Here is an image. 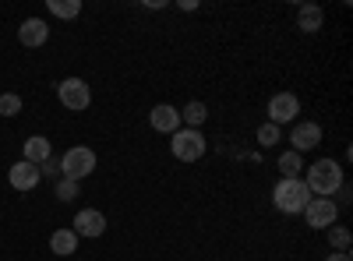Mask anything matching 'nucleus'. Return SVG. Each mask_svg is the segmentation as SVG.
<instances>
[{"label":"nucleus","mask_w":353,"mask_h":261,"mask_svg":"<svg viewBox=\"0 0 353 261\" xmlns=\"http://www.w3.org/2000/svg\"><path fill=\"white\" fill-rule=\"evenodd\" d=\"M304 219L311 229H329L339 222V205L332 198H311L307 205H304Z\"/></svg>","instance_id":"nucleus-7"},{"label":"nucleus","mask_w":353,"mask_h":261,"mask_svg":"<svg viewBox=\"0 0 353 261\" xmlns=\"http://www.w3.org/2000/svg\"><path fill=\"white\" fill-rule=\"evenodd\" d=\"M258 145H261V149H276V141H279V127L276 124H269V121H265L261 127H258Z\"/></svg>","instance_id":"nucleus-20"},{"label":"nucleus","mask_w":353,"mask_h":261,"mask_svg":"<svg viewBox=\"0 0 353 261\" xmlns=\"http://www.w3.org/2000/svg\"><path fill=\"white\" fill-rule=\"evenodd\" d=\"M57 99H61L64 109L81 113V109L92 106V89H88L85 78H64L61 85H57Z\"/></svg>","instance_id":"nucleus-5"},{"label":"nucleus","mask_w":353,"mask_h":261,"mask_svg":"<svg viewBox=\"0 0 353 261\" xmlns=\"http://www.w3.org/2000/svg\"><path fill=\"white\" fill-rule=\"evenodd\" d=\"M321 145V127L314 121H304V124H293V134H290V149L304 156V152H314Z\"/></svg>","instance_id":"nucleus-9"},{"label":"nucleus","mask_w":353,"mask_h":261,"mask_svg":"<svg viewBox=\"0 0 353 261\" xmlns=\"http://www.w3.org/2000/svg\"><path fill=\"white\" fill-rule=\"evenodd\" d=\"M149 127L159 131V134H173V131H181V109L170 106V103H159L149 109Z\"/></svg>","instance_id":"nucleus-10"},{"label":"nucleus","mask_w":353,"mask_h":261,"mask_svg":"<svg viewBox=\"0 0 353 261\" xmlns=\"http://www.w3.org/2000/svg\"><path fill=\"white\" fill-rule=\"evenodd\" d=\"M46 8H50V14H53V18L71 21V18H78V14H81V0H46Z\"/></svg>","instance_id":"nucleus-18"},{"label":"nucleus","mask_w":353,"mask_h":261,"mask_svg":"<svg viewBox=\"0 0 353 261\" xmlns=\"http://www.w3.org/2000/svg\"><path fill=\"white\" fill-rule=\"evenodd\" d=\"M205 149H209V138H205L201 131L181 127V131L170 134V152L181 159V163H198L205 156Z\"/></svg>","instance_id":"nucleus-4"},{"label":"nucleus","mask_w":353,"mask_h":261,"mask_svg":"<svg viewBox=\"0 0 353 261\" xmlns=\"http://www.w3.org/2000/svg\"><path fill=\"white\" fill-rule=\"evenodd\" d=\"M46 39H50V25L43 18H25L21 21V28H18V43L21 46L39 50V46H46Z\"/></svg>","instance_id":"nucleus-11"},{"label":"nucleus","mask_w":353,"mask_h":261,"mask_svg":"<svg viewBox=\"0 0 353 261\" xmlns=\"http://www.w3.org/2000/svg\"><path fill=\"white\" fill-rule=\"evenodd\" d=\"M50 251H53L57 258H71V254L78 251V233H74L71 226L53 229V233H50Z\"/></svg>","instance_id":"nucleus-14"},{"label":"nucleus","mask_w":353,"mask_h":261,"mask_svg":"<svg viewBox=\"0 0 353 261\" xmlns=\"http://www.w3.org/2000/svg\"><path fill=\"white\" fill-rule=\"evenodd\" d=\"M50 156H53V145H50V138H43V134H32V138L25 141V149H21V159L32 163V166H43Z\"/></svg>","instance_id":"nucleus-13"},{"label":"nucleus","mask_w":353,"mask_h":261,"mask_svg":"<svg viewBox=\"0 0 353 261\" xmlns=\"http://www.w3.org/2000/svg\"><path fill=\"white\" fill-rule=\"evenodd\" d=\"M39 173H43V177H50V180H61V159H46L43 166H39Z\"/></svg>","instance_id":"nucleus-23"},{"label":"nucleus","mask_w":353,"mask_h":261,"mask_svg":"<svg viewBox=\"0 0 353 261\" xmlns=\"http://www.w3.org/2000/svg\"><path fill=\"white\" fill-rule=\"evenodd\" d=\"M92 173H96V152L85 149V145H74V149H68L61 156V177L64 180L81 184L85 177H92Z\"/></svg>","instance_id":"nucleus-3"},{"label":"nucleus","mask_w":353,"mask_h":261,"mask_svg":"<svg viewBox=\"0 0 353 261\" xmlns=\"http://www.w3.org/2000/svg\"><path fill=\"white\" fill-rule=\"evenodd\" d=\"M321 25H325V11H321L318 4H304L301 11H297V28H301V32H318V28Z\"/></svg>","instance_id":"nucleus-16"},{"label":"nucleus","mask_w":353,"mask_h":261,"mask_svg":"<svg viewBox=\"0 0 353 261\" xmlns=\"http://www.w3.org/2000/svg\"><path fill=\"white\" fill-rule=\"evenodd\" d=\"M209 121V106L201 99H191L184 109H181V127H191V131H201V124Z\"/></svg>","instance_id":"nucleus-15"},{"label":"nucleus","mask_w":353,"mask_h":261,"mask_svg":"<svg viewBox=\"0 0 353 261\" xmlns=\"http://www.w3.org/2000/svg\"><path fill=\"white\" fill-rule=\"evenodd\" d=\"M43 180V173H39V166H32V163H25V159H18L11 169H8V184L14 187V191H32L36 184Z\"/></svg>","instance_id":"nucleus-12"},{"label":"nucleus","mask_w":353,"mask_h":261,"mask_svg":"<svg viewBox=\"0 0 353 261\" xmlns=\"http://www.w3.org/2000/svg\"><path fill=\"white\" fill-rule=\"evenodd\" d=\"M276 169L283 173L286 180H297V177H304V156H297L293 149H286V152L276 159Z\"/></svg>","instance_id":"nucleus-17"},{"label":"nucleus","mask_w":353,"mask_h":261,"mask_svg":"<svg viewBox=\"0 0 353 261\" xmlns=\"http://www.w3.org/2000/svg\"><path fill=\"white\" fill-rule=\"evenodd\" d=\"M325 233H329V247H332V251H350L353 233H350L346 226H339V222H336V226H329V229H325Z\"/></svg>","instance_id":"nucleus-19"},{"label":"nucleus","mask_w":353,"mask_h":261,"mask_svg":"<svg viewBox=\"0 0 353 261\" xmlns=\"http://www.w3.org/2000/svg\"><path fill=\"white\" fill-rule=\"evenodd\" d=\"M307 201H311V191H307L304 177H297V180L279 177V180H276V187H272V205H276V212H283V216H301Z\"/></svg>","instance_id":"nucleus-2"},{"label":"nucleus","mask_w":353,"mask_h":261,"mask_svg":"<svg viewBox=\"0 0 353 261\" xmlns=\"http://www.w3.org/2000/svg\"><path fill=\"white\" fill-rule=\"evenodd\" d=\"M18 113H21V96L18 92L0 96V117H18Z\"/></svg>","instance_id":"nucleus-21"},{"label":"nucleus","mask_w":353,"mask_h":261,"mask_svg":"<svg viewBox=\"0 0 353 261\" xmlns=\"http://www.w3.org/2000/svg\"><path fill=\"white\" fill-rule=\"evenodd\" d=\"M304 184H307L311 198H332L346 184V173L336 159H318V163L304 166Z\"/></svg>","instance_id":"nucleus-1"},{"label":"nucleus","mask_w":353,"mask_h":261,"mask_svg":"<svg viewBox=\"0 0 353 261\" xmlns=\"http://www.w3.org/2000/svg\"><path fill=\"white\" fill-rule=\"evenodd\" d=\"M71 229L78 233V240H81V237H85V240H96V237L106 233V216H103L99 209H78Z\"/></svg>","instance_id":"nucleus-8"},{"label":"nucleus","mask_w":353,"mask_h":261,"mask_svg":"<svg viewBox=\"0 0 353 261\" xmlns=\"http://www.w3.org/2000/svg\"><path fill=\"white\" fill-rule=\"evenodd\" d=\"M325 261H353V258H350V251H332Z\"/></svg>","instance_id":"nucleus-24"},{"label":"nucleus","mask_w":353,"mask_h":261,"mask_svg":"<svg viewBox=\"0 0 353 261\" xmlns=\"http://www.w3.org/2000/svg\"><path fill=\"white\" fill-rule=\"evenodd\" d=\"M265 113H269V124L283 127V124H297L301 117V99L293 92H276L269 99V106H265Z\"/></svg>","instance_id":"nucleus-6"},{"label":"nucleus","mask_w":353,"mask_h":261,"mask_svg":"<svg viewBox=\"0 0 353 261\" xmlns=\"http://www.w3.org/2000/svg\"><path fill=\"white\" fill-rule=\"evenodd\" d=\"M181 11H198V0H181Z\"/></svg>","instance_id":"nucleus-25"},{"label":"nucleus","mask_w":353,"mask_h":261,"mask_svg":"<svg viewBox=\"0 0 353 261\" xmlns=\"http://www.w3.org/2000/svg\"><path fill=\"white\" fill-rule=\"evenodd\" d=\"M53 194H57V201H74L78 198V184L74 180H57V187H53Z\"/></svg>","instance_id":"nucleus-22"}]
</instances>
